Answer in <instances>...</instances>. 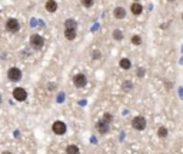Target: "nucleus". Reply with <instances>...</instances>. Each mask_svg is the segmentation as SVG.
Returning a JSON list of instances; mask_svg holds the SVG:
<instances>
[{"instance_id":"nucleus-1","label":"nucleus","mask_w":183,"mask_h":154,"mask_svg":"<svg viewBox=\"0 0 183 154\" xmlns=\"http://www.w3.org/2000/svg\"><path fill=\"white\" fill-rule=\"evenodd\" d=\"M132 127L137 131H142L146 129V119L142 117V116H136L133 120H132Z\"/></svg>"},{"instance_id":"nucleus-2","label":"nucleus","mask_w":183,"mask_h":154,"mask_svg":"<svg viewBox=\"0 0 183 154\" xmlns=\"http://www.w3.org/2000/svg\"><path fill=\"white\" fill-rule=\"evenodd\" d=\"M52 130L57 136H63L66 133V130H67V127H66V124L63 121H54L53 126H52Z\"/></svg>"},{"instance_id":"nucleus-3","label":"nucleus","mask_w":183,"mask_h":154,"mask_svg":"<svg viewBox=\"0 0 183 154\" xmlns=\"http://www.w3.org/2000/svg\"><path fill=\"white\" fill-rule=\"evenodd\" d=\"M13 97H14V100H17V101H24V100L27 99V91L23 87H16L13 90Z\"/></svg>"},{"instance_id":"nucleus-4","label":"nucleus","mask_w":183,"mask_h":154,"mask_svg":"<svg viewBox=\"0 0 183 154\" xmlns=\"http://www.w3.org/2000/svg\"><path fill=\"white\" fill-rule=\"evenodd\" d=\"M7 77H9L10 81H19L22 78V71L17 67H11V69H9V71H7Z\"/></svg>"},{"instance_id":"nucleus-5","label":"nucleus","mask_w":183,"mask_h":154,"mask_svg":"<svg viewBox=\"0 0 183 154\" xmlns=\"http://www.w3.org/2000/svg\"><path fill=\"white\" fill-rule=\"evenodd\" d=\"M6 29H7V32H10V33H17L19 29H20V24H19V22H17L16 19H9V20L6 22Z\"/></svg>"},{"instance_id":"nucleus-6","label":"nucleus","mask_w":183,"mask_h":154,"mask_svg":"<svg viewBox=\"0 0 183 154\" xmlns=\"http://www.w3.org/2000/svg\"><path fill=\"white\" fill-rule=\"evenodd\" d=\"M30 44H32V47H34V49H42L44 44V40L42 36H39V34H33L32 37H30Z\"/></svg>"},{"instance_id":"nucleus-7","label":"nucleus","mask_w":183,"mask_h":154,"mask_svg":"<svg viewBox=\"0 0 183 154\" xmlns=\"http://www.w3.org/2000/svg\"><path fill=\"white\" fill-rule=\"evenodd\" d=\"M86 83H87V80H86V76H85V74H76V76L73 77V84H75L77 88L85 87Z\"/></svg>"},{"instance_id":"nucleus-8","label":"nucleus","mask_w":183,"mask_h":154,"mask_svg":"<svg viewBox=\"0 0 183 154\" xmlns=\"http://www.w3.org/2000/svg\"><path fill=\"white\" fill-rule=\"evenodd\" d=\"M109 121H106L105 119H102V120L97 123V130L102 133V134H106V133L109 131Z\"/></svg>"},{"instance_id":"nucleus-9","label":"nucleus","mask_w":183,"mask_h":154,"mask_svg":"<svg viewBox=\"0 0 183 154\" xmlns=\"http://www.w3.org/2000/svg\"><path fill=\"white\" fill-rule=\"evenodd\" d=\"M130 10H132V13H133L135 16H139V14L143 13V6L136 1V3H133V4L130 6Z\"/></svg>"},{"instance_id":"nucleus-10","label":"nucleus","mask_w":183,"mask_h":154,"mask_svg":"<svg viewBox=\"0 0 183 154\" xmlns=\"http://www.w3.org/2000/svg\"><path fill=\"white\" fill-rule=\"evenodd\" d=\"M113 14H115V17H116V19L122 20V19H125V17H126V10H125L123 7H116L115 11H113Z\"/></svg>"},{"instance_id":"nucleus-11","label":"nucleus","mask_w":183,"mask_h":154,"mask_svg":"<svg viewBox=\"0 0 183 154\" xmlns=\"http://www.w3.org/2000/svg\"><path fill=\"white\" fill-rule=\"evenodd\" d=\"M46 10L50 11V13H54V11L57 10V3L54 0H47L46 1Z\"/></svg>"},{"instance_id":"nucleus-12","label":"nucleus","mask_w":183,"mask_h":154,"mask_svg":"<svg viewBox=\"0 0 183 154\" xmlns=\"http://www.w3.org/2000/svg\"><path fill=\"white\" fill-rule=\"evenodd\" d=\"M65 37L67 40H75L76 39V29H65Z\"/></svg>"},{"instance_id":"nucleus-13","label":"nucleus","mask_w":183,"mask_h":154,"mask_svg":"<svg viewBox=\"0 0 183 154\" xmlns=\"http://www.w3.org/2000/svg\"><path fill=\"white\" fill-rule=\"evenodd\" d=\"M119 66L122 67L123 70H129L130 67H132V61H130L129 59H122V60L119 61Z\"/></svg>"},{"instance_id":"nucleus-14","label":"nucleus","mask_w":183,"mask_h":154,"mask_svg":"<svg viewBox=\"0 0 183 154\" xmlns=\"http://www.w3.org/2000/svg\"><path fill=\"white\" fill-rule=\"evenodd\" d=\"M66 153L67 154H79V147L75 146V144H70V146H67V148H66Z\"/></svg>"},{"instance_id":"nucleus-15","label":"nucleus","mask_w":183,"mask_h":154,"mask_svg":"<svg viewBox=\"0 0 183 154\" xmlns=\"http://www.w3.org/2000/svg\"><path fill=\"white\" fill-rule=\"evenodd\" d=\"M157 136L162 137V138H164V137L167 136V129H166L164 126H160V127L157 129Z\"/></svg>"},{"instance_id":"nucleus-16","label":"nucleus","mask_w":183,"mask_h":154,"mask_svg":"<svg viewBox=\"0 0 183 154\" xmlns=\"http://www.w3.org/2000/svg\"><path fill=\"white\" fill-rule=\"evenodd\" d=\"M65 29H76V22L73 19H67L65 22Z\"/></svg>"},{"instance_id":"nucleus-17","label":"nucleus","mask_w":183,"mask_h":154,"mask_svg":"<svg viewBox=\"0 0 183 154\" xmlns=\"http://www.w3.org/2000/svg\"><path fill=\"white\" fill-rule=\"evenodd\" d=\"M113 39H115V40H117V42H120V40H122V39H123V32H122V30H115V32H113Z\"/></svg>"},{"instance_id":"nucleus-18","label":"nucleus","mask_w":183,"mask_h":154,"mask_svg":"<svg viewBox=\"0 0 183 154\" xmlns=\"http://www.w3.org/2000/svg\"><path fill=\"white\" fill-rule=\"evenodd\" d=\"M130 42L135 44V46H139L142 43V39H140V36H132V39H130Z\"/></svg>"},{"instance_id":"nucleus-19","label":"nucleus","mask_w":183,"mask_h":154,"mask_svg":"<svg viewBox=\"0 0 183 154\" xmlns=\"http://www.w3.org/2000/svg\"><path fill=\"white\" fill-rule=\"evenodd\" d=\"M93 3H95L93 0H82V4H83L85 7H92Z\"/></svg>"},{"instance_id":"nucleus-20","label":"nucleus","mask_w":183,"mask_h":154,"mask_svg":"<svg viewBox=\"0 0 183 154\" xmlns=\"http://www.w3.org/2000/svg\"><path fill=\"white\" fill-rule=\"evenodd\" d=\"M132 87H133V84H132L130 81H125V83H123V90H125V91H129Z\"/></svg>"},{"instance_id":"nucleus-21","label":"nucleus","mask_w":183,"mask_h":154,"mask_svg":"<svg viewBox=\"0 0 183 154\" xmlns=\"http://www.w3.org/2000/svg\"><path fill=\"white\" fill-rule=\"evenodd\" d=\"M103 119H105L106 121H109V123H110V121L113 120V116H112V114H109V113H106V114L103 116Z\"/></svg>"},{"instance_id":"nucleus-22","label":"nucleus","mask_w":183,"mask_h":154,"mask_svg":"<svg viewBox=\"0 0 183 154\" xmlns=\"http://www.w3.org/2000/svg\"><path fill=\"white\" fill-rule=\"evenodd\" d=\"M93 59H95V60H99V59H100V52H95V53H93Z\"/></svg>"},{"instance_id":"nucleus-23","label":"nucleus","mask_w":183,"mask_h":154,"mask_svg":"<svg viewBox=\"0 0 183 154\" xmlns=\"http://www.w3.org/2000/svg\"><path fill=\"white\" fill-rule=\"evenodd\" d=\"M143 74H145V70H143V69H139V70H137V76L142 77Z\"/></svg>"},{"instance_id":"nucleus-24","label":"nucleus","mask_w":183,"mask_h":154,"mask_svg":"<svg viewBox=\"0 0 183 154\" xmlns=\"http://www.w3.org/2000/svg\"><path fill=\"white\" fill-rule=\"evenodd\" d=\"M1 154H11V153H9V151H4V153H1Z\"/></svg>"},{"instance_id":"nucleus-25","label":"nucleus","mask_w":183,"mask_h":154,"mask_svg":"<svg viewBox=\"0 0 183 154\" xmlns=\"http://www.w3.org/2000/svg\"><path fill=\"white\" fill-rule=\"evenodd\" d=\"M0 103H1V94H0Z\"/></svg>"},{"instance_id":"nucleus-26","label":"nucleus","mask_w":183,"mask_h":154,"mask_svg":"<svg viewBox=\"0 0 183 154\" xmlns=\"http://www.w3.org/2000/svg\"><path fill=\"white\" fill-rule=\"evenodd\" d=\"M182 19H183V14H182Z\"/></svg>"},{"instance_id":"nucleus-27","label":"nucleus","mask_w":183,"mask_h":154,"mask_svg":"<svg viewBox=\"0 0 183 154\" xmlns=\"http://www.w3.org/2000/svg\"><path fill=\"white\" fill-rule=\"evenodd\" d=\"M136 1H139V0H136Z\"/></svg>"},{"instance_id":"nucleus-28","label":"nucleus","mask_w":183,"mask_h":154,"mask_svg":"<svg viewBox=\"0 0 183 154\" xmlns=\"http://www.w3.org/2000/svg\"><path fill=\"white\" fill-rule=\"evenodd\" d=\"M170 1H172V0H170Z\"/></svg>"}]
</instances>
